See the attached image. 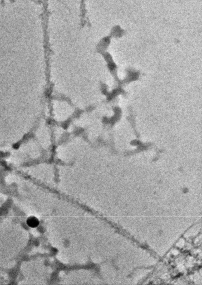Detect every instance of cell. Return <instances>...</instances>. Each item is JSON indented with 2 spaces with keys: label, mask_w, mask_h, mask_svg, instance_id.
I'll return each instance as SVG.
<instances>
[{
  "label": "cell",
  "mask_w": 202,
  "mask_h": 285,
  "mask_svg": "<svg viewBox=\"0 0 202 285\" xmlns=\"http://www.w3.org/2000/svg\"><path fill=\"white\" fill-rule=\"evenodd\" d=\"M39 221L35 217H29L27 219V225L31 228H36L39 225Z\"/></svg>",
  "instance_id": "1"
}]
</instances>
